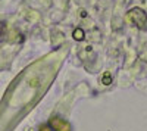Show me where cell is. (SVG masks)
<instances>
[{
	"label": "cell",
	"instance_id": "obj_1",
	"mask_svg": "<svg viewBox=\"0 0 147 131\" xmlns=\"http://www.w3.org/2000/svg\"><path fill=\"white\" fill-rule=\"evenodd\" d=\"M125 19L131 25H136L141 30L147 27V14L141 7H132L131 10H128V14L125 15Z\"/></svg>",
	"mask_w": 147,
	"mask_h": 131
},
{
	"label": "cell",
	"instance_id": "obj_2",
	"mask_svg": "<svg viewBox=\"0 0 147 131\" xmlns=\"http://www.w3.org/2000/svg\"><path fill=\"white\" fill-rule=\"evenodd\" d=\"M49 125L53 128V131H72V127L68 121L62 120L60 116H52L49 120Z\"/></svg>",
	"mask_w": 147,
	"mask_h": 131
},
{
	"label": "cell",
	"instance_id": "obj_3",
	"mask_svg": "<svg viewBox=\"0 0 147 131\" xmlns=\"http://www.w3.org/2000/svg\"><path fill=\"white\" fill-rule=\"evenodd\" d=\"M72 35H74V38L78 40V41H82V40H84V31H82V28H77V30H74Z\"/></svg>",
	"mask_w": 147,
	"mask_h": 131
},
{
	"label": "cell",
	"instance_id": "obj_4",
	"mask_svg": "<svg viewBox=\"0 0 147 131\" xmlns=\"http://www.w3.org/2000/svg\"><path fill=\"white\" fill-rule=\"evenodd\" d=\"M6 35V22H0V41L5 38Z\"/></svg>",
	"mask_w": 147,
	"mask_h": 131
},
{
	"label": "cell",
	"instance_id": "obj_5",
	"mask_svg": "<svg viewBox=\"0 0 147 131\" xmlns=\"http://www.w3.org/2000/svg\"><path fill=\"white\" fill-rule=\"evenodd\" d=\"M102 82H103L105 86H109L110 82H112V77H110V74H109V72H106V74L102 77Z\"/></svg>",
	"mask_w": 147,
	"mask_h": 131
},
{
	"label": "cell",
	"instance_id": "obj_6",
	"mask_svg": "<svg viewBox=\"0 0 147 131\" xmlns=\"http://www.w3.org/2000/svg\"><path fill=\"white\" fill-rule=\"evenodd\" d=\"M38 131H53V128L49 125V124H43L41 127H40V130Z\"/></svg>",
	"mask_w": 147,
	"mask_h": 131
}]
</instances>
